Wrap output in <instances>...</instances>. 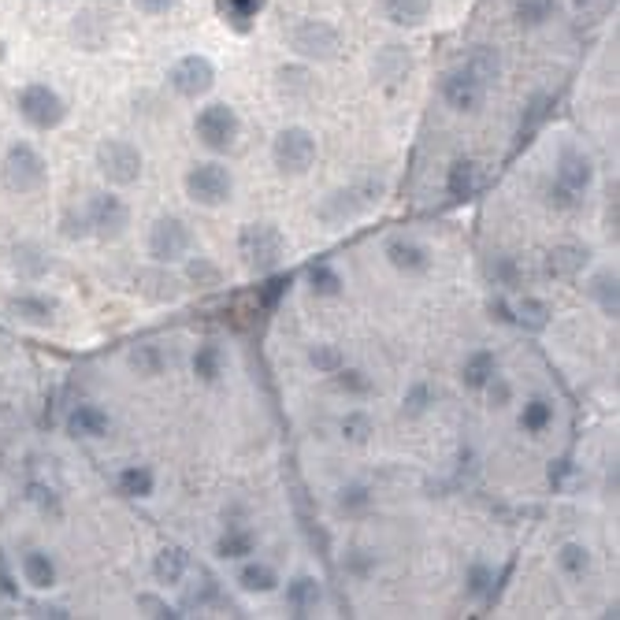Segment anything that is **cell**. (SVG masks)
Instances as JSON below:
<instances>
[{"label":"cell","mask_w":620,"mask_h":620,"mask_svg":"<svg viewBox=\"0 0 620 620\" xmlns=\"http://www.w3.org/2000/svg\"><path fill=\"white\" fill-rule=\"evenodd\" d=\"M498 71H502V64H498V56H494V49L479 45L464 64H457L442 78V101L460 115H476L487 101L490 82L498 78Z\"/></svg>","instance_id":"obj_1"},{"label":"cell","mask_w":620,"mask_h":620,"mask_svg":"<svg viewBox=\"0 0 620 620\" xmlns=\"http://www.w3.org/2000/svg\"><path fill=\"white\" fill-rule=\"evenodd\" d=\"M238 253H242L245 268L264 275V271L278 268V260L287 257V238L275 223H245L238 234Z\"/></svg>","instance_id":"obj_2"},{"label":"cell","mask_w":620,"mask_h":620,"mask_svg":"<svg viewBox=\"0 0 620 620\" xmlns=\"http://www.w3.org/2000/svg\"><path fill=\"white\" fill-rule=\"evenodd\" d=\"M186 186V197L201 208H220L231 201L234 194V175L220 164V160H205V164H194L182 178Z\"/></svg>","instance_id":"obj_3"},{"label":"cell","mask_w":620,"mask_h":620,"mask_svg":"<svg viewBox=\"0 0 620 620\" xmlns=\"http://www.w3.org/2000/svg\"><path fill=\"white\" fill-rule=\"evenodd\" d=\"M194 134H197V141H201L205 149L227 152V149H234L238 138H242V119H238V112H234L231 105L215 101V105H205V108L197 112Z\"/></svg>","instance_id":"obj_4"},{"label":"cell","mask_w":620,"mask_h":620,"mask_svg":"<svg viewBox=\"0 0 620 620\" xmlns=\"http://www.w3.org/2000/svg\"><path fill=\"white\" fill-rule=\"evenodd\" d=\"M19 115L34 131H56L68 119V101L45 82H30L19 89Z\"/></svg>","instance_id":"obj_5"},{"label":"cell","mask_w":620,"mask_h":620,"mask_svg":"<svg viewBox=\"0 0 620 620\" xmlns=\"http://www.w3.org/2000/svg\"><path fill=\"white\" fill-rule=\"evenodd\" d=\"M97 171L112 182V186H134L138 178H141V164H145V157H141V149L134 145V141H123V138H105L101 145H97Z\"/></svg>","instance_id":"obj_6"},{"label":"cell","mask_w":620,"mask_h":620,"mask_svg":"<svg viewBox=\"0 0 620 620\" xmlns=\"http://www.w3.org/2000/svg\"><path fill=\"white\" fill-rule=\"evenodd\" d=\"M287 41L297 56L305 59H316V64H327V59L338 56V49H342V38H338V30L324 19H301L287 30Z\"/></svg>","instance_id":"obj_7"},{"label":"cell","mask_w":620,"mask_h":620,"mask_svg":"<svg viewBox=\"0 0 620 620\" xmlns=\"http://www.w3.org/2000/svg\"><path fill=\"white\" fill-rule=\"evenodd\" d=\"M49 178V164L45 157L34 149V145H26V141H15L8 149V157H5V186L15 194H34L41 190Z\"/></svg>","instance_id":"obj_8"},{"label":"cell","mask_w":620,"mask_h":620,"mask_svg":"<svg viewBox=\"0 0 620 620\" xmlns=\"http://www.w3.org/2000/svg\"><path fill=\"white\" fill-rule=\"evenodd\" d=\"M271 160L283 175H305L316 164V138L305 127H283L271 141Z\"/></svg>","instance_id":"obj_9"},{"label":"cell","mask_w":620,"mask_h":620,"mask_svg":"<svg viewBox=\"0 0 620 620\" xmlns=\"http://www.w3.org/2000/svg\"><path fill=\"white\" fill-rule=\"evenodd\" d=\"M379 194H383V182L364 178V182L350 186V190L331 194L320 205V220H327V223H346V220H353V215H360V212H368L371 205H376Z\"/></svg>","instance_id":"obj_10"},{"label":"cell","mask_w":620,"mask_h":620,"mask_svg":"<svg viewBox=\"0 0 620 620\" xmlns=\"http://www.w3.org/2000/svg\"><path fill=\"white\" fill-rule=\"evenodd\" d=\"M190 227H186L178 215H160L157 223L149 227V257L157 264H178L190 253Z\"/></svg>","instance_id":"obj_11"},{"label":"cell","mask_w":620,"mask_h":620,"mask_svg":"<svg viewBox=\"0 0 620 620\" xmlns=\"http://www.w3.org/2000/svg\"><path fill=\"white\" fill-rule=\"evenodd\" d=\"M86 223H89V234H97L101 242H115L131 227V208L115 194H97L86 205Z\"/></svg>","instance_id":"obj_12"},{"label":"cell","mask_w":620,"mask_h":620,"mask_svg":"<svg viewBox=\"0 0 620 620\" xmlns=\"http://www.w3.org/2000/svg\"><path fill=\"white\" fill-rule=\"evenodd\" d=\"M168 82H171V89L178 93V97L197 101V97H205V93L215 86V64L208 56H201V52H190V56H182L178 64L168 71Z\"/></svg>","instance_id":"obj_13"},{"label":"cell","mask_w":620,"mask_h":620,"mask_svg":"<svg viewBox=\"0 0 620 620\" xmlns=\"http://www.w3.org/2000/svg\"><path fill=\"white\" fill-rule=\"evenodd\" d=\"M591 178H595L591 157L576 145H561V152H557V186H565L572 194H583L587 186H591Z\"/></svg>","instance_id":"obj_14"},{"label":"cell","mask_w":620,"mask_h":620,"mask_svg":"<svg viewBox=\"0 0 620 620\" xmlns=\"http://www.w3.org/2000/svg\"><path fill=\"white\" fill-rule=\"evenodd\" d=\"M387 260L401 275H424L431 268V253L424 250L420 242H413V238H394V242H387Z\"/></svg>","instance_id":"obj_15"},{"label":"cell","mask_w":620,"mask_h":620,"mask_svg":"<svg viewBox=\"0 0 620 620\" xmlns=\"http://www.w3.org/2000/svg\"><path fill=\"white\" fill-rule=\"evenodd\" d=\"M587 260H591V250H587V245L565 242V245H553V250H550L546 271H550L553 278H576V275L587 268Z\"/></svg>","instance_id":"obj_16"},{"label":"cell","mask_w":620,"mask_h":620,"mask_svg":"<svg viewBox=\"0 0 620 620\" xmlns=\"http://www.w3.org/2000/svg\"><path fill=\"white\" fill-rule=\"evenodd\" d=\"M108 427H112V420L101 406H75L68 416V431L75 439H105Z\"/></svg>","instance_id":"obj_17"},{"label":"cell","mask_w":620,"mask_h":620,"mask_svg":"<svg viewBox=\"0 0 620 620\" xmlns=\"http://www.w3.org/2000/svg\"><path fill=\"white\" fill-rule=\"evenodd\" d=\"M320 602H324V587L316 576H294L287 583V606L294 616H308Z\"/></svg>","instance_id":"obj_18"},{"label":"cell","mask_w":620,"mask_h":620,"mask_svg":"<svg viewBox=\"0 0 620 620\" xmlns=\"http://www.w3.org/2000/svg\"><path fill=\"white\" fill-rule=\"evenodd\" d=\"M587 294H591L595 301H598V308L609 316V320H616L620 316V278H616V271L613 268H606V271H598V275H591V283H587Z\"/></svg>","instance_id":"obj_19"},{"label":"cell","mask_w":620,"mask_h":620,"mask_svg":"<svg viewBox=\"0 0 620 620\" xmlns=\"http://www.w3.org/2000/svg\"><path fill=\"white\" fill-rule=\"evenodd\" d=\"M498 371V360H494L490 350H472L469 357H464L460 364V383L469 387V390H483L490 383V376Z\"/></svg>","instance_id":"obj_20"},{"label":"cell","mask_w":620,"mask_h":620,"mask_svg":"<svg viewBox=\"0 0 620 620\" xmlns=\"http://www.w3.org/2000/svg\"><path fill=\"white\" fill-rule=\"evenodd\" d=\"M190 572V553L182 546H164L157 553V561H152V576L157 583H182V576Z\"/></svg>","instance_id":"obj_21"},{"label":"cell","mask_w":620,"mask_h":620,"mask_svg":"<svg viewBox=\"0 0 620 620\" xmlns=\"http://www.w3.org/2000/svg\"><path fill=\"white\" fill-rule=\"evenodd\" d=\"M379 8L394 26H420L431 15V0H379Z\"/></svg>","instance_id":"obj_22"},{"label":"cell","mask_w":620,"mask_h":620,"mask_svg":"<svg viewBox=\"0 0 620 620\" xmlns=\"http://www.w3.org/2000/svg\"><path fill=\"white\" fill-rule=\"evenodd\" d=\"M446 190L450 197L464 201V197H472L479 190V164L476 160H453L450 164V175H446Z\"/></svg>","instance_id":"obj_23"},{"label":"cell","mask_w":620,"mask_h":620,"mask_svg":"<svg viewBox=\"0 0 620 620\" xmlns=\"http://www.w3.org/2000/svg\"><path fill=\"white\" fill-rule=\"evenodd\" d=\"M238 587L242 591H250V595H271L275 587H278V572L264 561H245L242 572H238Z\"/></svg>","instance_id":"obj_24"},{"label":"cell","mask_w":620,"mask_h":620,"mask_svg":"<svg viewBox=\"0 0 620 620\" xmlns=\"http://www.w3.org/2000/svg\"><path fill=\"white\" fill-rule=\"evenodd\" d=\"M8 316L30 327H49L52 324V305H45L41 297H15L8 301Z\"/></svg>","instance_id":"obj_25"},{"label":"cell","mask_w":620,"mask_h":620,"mask_svg":"<svg viewBox=\"0 0 620 620\" xmlns=\"http://www.w3.org/2000/svg\"><path fill=\"white\" fill-rule=\"evenodd\" d=\"M23 576H26L30 587H38V591L56 587V565L49 561V553H41V550H30L23 557Z\"/></svg>","instance_id":"obj_26"},{"label":"cell","mask_w":620,"mask_h":620,"mask_svg":"<svg viewBox=\"0 0 620 620\" xmlns=\"http://www.w3.org/2000/svg\"><path fill=\"white\" fill-rule=\"evenodd\" d=\"M516 424H520V431H528V435H542V431L553 424V401H546V397L524 401Z\"/></svg>","instance_id":"obj_27"},{"label":"cell","mask_w":620,"mask_h":620,"mask_svg":"<svg viewBox=\"0 0 620 620\" xmlns=\"http://www.w3.org/2000/svg\"><path fill=\"white\" fill-rule=\"evenodd\" d=\"M557 569H561L565 576H572V579H583L587 572H591V550H587L583 542H565L561 550H557Z\"/></svg>","instance_id":"obj_28"},{"label":"cell","mask_w":620,"mask_h":620,"mask_svg":"<svg viewBox=\"0 0 620 620\" xmlns=\"http://www.w3.org/2000/svg\"><path fill=\"white\" fill-rule=\"evenodd\" d=\"M253 546H257V539L250 528H231L220 542H215V553H220L223 561H242V557L253 553Z\"/></svg>","instance_id":"obj_29"},{"label":"cell","mask_w":620,"mask_h":620,"mask_svg":"<svg viewBox=\"0 0 620 620\" xmlns=\"http://www.w3.org/2000/svg\"><path fill=\"white\" fill-rule=\"evenodd\" d=\"M152 487H157V479H152V469H145V464H131V469L119 472V490L127 498H149Z\"/></svg>","instance_id":"obj_30"},{"label":"cell","mask_w":620,"mask_h":620,"mask_svg":"<svg viewBox=\"0 0 620 620\" xmlns=\"http://www.w3.org/2000/svg\"><path fill=\"white\" fill-rule=\"evenodd\" d=\"M513 12H516V23L520 26L535 30V26H546L557 15V0H516Z\"/></svg>","instance_id":"obj_31"},{"label":"cell","mask_w":620,"mask_h":620,"mask_svg":"<svg viewBox=\"0 0 620 620\" xmlns=\"http://www.w3.org/2000/svg\"><path fill=\"white\" fill-rule=\"evenodd\" d=\"M308 287H313L316 297H338L342 294V275H338L331 264H313L308 268Z\"/></svg>","instance_id":"obj_32"},{"label":"cell","mask_w":620,"mask_h":620,"mask_svg":"<svg viewBox=\"0 0 620 620\" xmlns=\"http://www.w3.org/2000/svg\"><path fill=\"white\" fill-rule=\"evenodd\" d=\"M194 371H197L205 383H215V379H220V371H223V350L215 346V342L197 346V353H194Z\"/></svg>","instance_id":"obj_33"},{"label":"cell","mask_w":620,"mask_h":620,"mask_svg":"<svg viewBox=\"0 0 620 620\" xmlns=\"http://www.w3.org/2000/svg\"><path fill=\"white\" fill-rule=\"evenodd\" d=\"M513 320L524 324L528 331H542V327L550 324V305L539 301V297H524V301L516 305V316H513Z\"/></svg>","instance_id":"obj_34"},{"label":"cell","mask_w":620,"mask_h":620,"mask_svg":"<svg viewBox=\"0 0 620 620\" xmlns=\"http://www.w3.org/2000/svg\"><path fill=\"white\" fill-rule=\"evenodd\" d=\"M368 506H371V490H368L364 483H350V487L338 490V509H342V513L357 516V513H364Z\"/></svg>","instance_id":"obj_35"},{"label":"cell","mask_w":620,"mask_h":620,"mask_svg":"<svg viewBox=\"0 0 620 620\" xmlns=\"http://www.w3.org/2000/svg\"><path fill=\"white\" fill-rule=\"evenodd\" d=\"M197 576H201V583L190 587V591H186V598H182L186 609H205L208 602H215V595H220V587H215V579H212L205 569H201Z\"/></svg>","instance_id":"obj_36"},{"label":"cell","mask_w":620,"mask_h":620,"mask_svg":"<svg viewBox=\"0 0 620 620\" xmlns=\"http://www.w3.org/2000/svg\"><path fill=\"white\" fill-rule=\"evenodd\" d=\"M334 376V390H342V394H368L371 390V383H368V376L364 371H357V368H338V371H331Z\"/></svg>","instance_id":"obj_37"},{"label":"cell","mask_w":620,"mask_h":620,"mask_svg":"<svg viewBox=\"0 0 620 620\" xmlns=\"http://www.w3.org/2000/svg\"><path fill=\"white\" fill-rule=\"evenodd\" d=\"M145 283H152L157 290H149V297H157V301H175L178 297V290H182V283L175 275H164V271H145L141 275Z\"/></svg>","instance_id":"obj_38"},{"label":"cell","mask_w":620,"mask_h":620,"mask_svg":"<svg viewBox=\"0 0 620 620\" xmlns=\"http://www.w3.org/2000/svg\"><path fill=\"white\" fill-rule=\"evenodd\" d=\"M308 364H313L316 371H327V376H331V371H338L346 360H342V353H338L331 342H320V346L308 350Z\"/></svg>","instance_id":"obj_39"},{"label":"cell","mask_w":620,"mask_h":620,"mask_svg":"<svg viewBox=\"0 0 620 620\" xmlns=\"http://www.w3.org/2000/svg\"><path fill=\"white\" fill-rule=\"evenodd\" d=\"M186 278L197 283V287H215L220 283V268H215L212 260H205V257H197V260L186 264Z\"/></svg>","instance_id":"obj_40"},{"label":"cell","mask_w":620,"mask_h":620,"mask_svg":"<svg viewBox=\"0 0 620 620\" xmlns=\"http://www.w3.org/2000/svg\"><path fill=\"white\" fill-rule=\"evenodd\" d=\"M368 435H371V420L364 416V413H346V420H342V439H350V442H368Z\"/></svg>","instance_id":"obj_41"},{"label":"cell","mask_w":620,"mask_h":620,"mask_svg":"<svg viewBox=\"0 0 620 620\" xmlns=\"http://www.w3.org/2000/svg\"><path fill=\"white\" fill-rule=\"evenodd\" d=\"M131 364L141 371V376H160V368H164L160 353L152 350V346H138V350L131 353Z\"/></svg>","instance_id":"obj_42"},{"label":"cell","mask_w":620,"mask_h":620,"mask_svg":"<svg viewBox=\"0 0 620 620\" xmlns=\"http://www.w3.org/2000/svg\"><path fill=\"white\" fill-rule=\"evenodd\" d=\"M138 609H145V616H157V620H175V616H182V613H175L164 598H157V595H138Z\"/></svg>","instance_id":"obj_43"},{"label":"cell","mask_w":620,"mask_h":620,"mask_svg":"<svg viewBox=\"0 0 620 620\" xmlns=\"http://www.w3.org/2000/svg\"><path fill=\"white\" fill-rule=\"evenodd\" d=\"M34 257H38L34 245H19V250H15V268H23L26 275H41V271L49 268V260H45V257L34 260Z\"/></svg>","instance_id":"obj_44"},{"label":"cell","mask_w":620,"mask_h":620,"mask_svg":"<svg viewBox=\"0 0 620 620\" xmlns=\"http://www.w3.org/2000/svg\"><path fill=\"white\" fill-rule=\"evenodd\" d=\"M487 394H490V406L494 409H502V406H509V397H513V390H509V383L498 376V371H494V376H490V383L483 387Z\"/></svg>","instance_id":"obj_45"},{"label":"cell","mask_w":620,"mask_h":620,"mask_svg":"<svg viewBox=\"0 0 620 620\" xmlns=\"http://www.w3.org/2000/svg\"><path fill=\"white\" fill-rule=\"evenodd\" d=\"M290 290V275H275V278H268L264 283V290H260V301L268 305V308H275V301L283 297Z\"/></svg>","instance_id":"obj_46"},{"label":"cell","mask_w":620,"mask_h":620,"mask_svg":"<svg viewBox=\"0 0 620 620\" xmlns=\"http://www.w3.org/2000/svg\"><path fill=\"white\" fill-rule=\"evenodd\" d=\"M490 587V569L487 565H472V572H469V595H483Z\"/></svg>","instance_id":"obj_47"},{"label":"cell","mask_w":620,"mask_h":620,"mask_svg":"<svg viewBox=\"0 0 620 620\" xmlns=\"http://www.w3.org/2000/svg\"><path fill=\"white\" fill-rule=\"evenodd\" d=\"M175 5H178V0H134V8L145 12V15H164V12H171Z\"/></svg>","instance_id":"obj_48"},{"label":"cell","mask_w":620,"mask_h":620,"mask_svg":"<svg viewBox=\"0 0 620 620\" xmlns=\"http://www.w3.org/2000/svg\"><path fill=\"white\" fill-rule=\"evenodd\" d=\"M424 406H427V387H413L409 397H406V413H409V416H420Z\"/></svg>","instance_id":"obj_49"},{"label":"cell","mask_w":620,"mask_h":620,"mask_svg":"<svg viewBox=\"0 0 620 620\" xmlns=\"http://www.w3.org/2000/svg\"><path fill=\"white\" fill-rule=\"evenodd\" d=\"M64 234H68V238H82V234H89L86 212H82V215H68V220H64Z\"/></svg>","instance_id":"obj_50"},{"label":"cell","mask_w":620,"mask_h":620,"mask_svg":"<svg viewBox=\"0 0 620 620\" xmlns=\"http://www.w3.org/2000/svg\"><path fill=\"white\" fill-rule=\"evenodd\" d=\"M30 616H52V620H68L71 613L64 606H30Z\"/></svg>","instance_id":"obj_51"},{"label":"cell","mask_w":620,"mask_h":620,"mask_svg":"<svg viewBox=\"0 0 620 620\" xmlns=\"http://www.w3.org/2000/svg\"><path fill=\"white\" fill-rule=\"evenodd\" d=\"M572 5H576V8H583V5H591V0H572Z\"/></svg>","instance_id":"obj_52"},{"label":"cell","mask_w":620,"mask_h":620,"mask_svg":"<svg viewBox=\"0 0 620 620\" xmlns=\"http://www.w3.org/2000/svg\"><path fill=\"white\" fill-rule=\"evenodd\" d=\"M5 56H8V52H5V41H0V59H5Z\"/></svg>","instance_id":"obj_53"}]
</instances>
